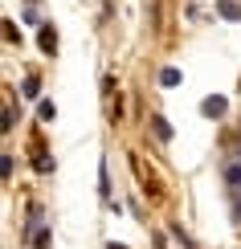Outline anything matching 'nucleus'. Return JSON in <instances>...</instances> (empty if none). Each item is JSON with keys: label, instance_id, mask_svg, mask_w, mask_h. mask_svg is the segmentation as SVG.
Listing matches in <instances>:
<instances>
[{"label": "nucleus", "instance_id": "nucleus-6", "mask_svg": "<svg viewBox=\"0 0 241 249\" xmlns=\"http://www.w3.org/2000/svg\"><path fill=\"white\" fill-rule=\"evenodd\" d=\"M221 13H225V17H229V20H237V17H241V8H237V4H233V0H225V4H221Z\"/></svg>", "mask_w": 241, "mask_h": 249}, {"label": "nucleus", "instance_id": "nucleus-1", "mask_svg": "<svg viewBox=\"0 0 241 249\" xmlns=\"http://www.w3.org/2000/svg\"><path fill=\"white\" fill-rule=\"evenodd\" d=\"M201 110H204L208 119H217V115H225V98H204V102H201Z\"/></svg>", "mask_w": 241, "mask_h": 249}, {"label": "nucleus", "instance_id": "nucleus-5", "mask_svg": "<svg viewBox=\"0 0 241 249\" xmlns=\"http://www.w3.org/2000/svg\"><path fill=\"white\" fill-rule=\"evenodd\" d=\"M54 45H57V37L49 33V29H41V49H49V53H54Z\"/></svg>", "mask_w": 241, "mask_h": 249}, {"label": "nucleus", "instance_id": "nucleus-2", "mask_svg": "<svg viewBox=\"0 0 241 249\" xmlns=\"http://www.w3.org/2000/svg\"><path fill=\"white\" fill-rule=\"evenodd\" d=\"M151 127H155V135H160V139H164V143H167V139H172V127H167V123H164L160 115H155V119H151Z\"/></svg>", "mask_w": 241, "mask_h": 249}, {"label": "nucleus", "instance_id": "nucleus-3", "mask_svg": "<svg viewBox=\"0 0 241 249\" xmlns=\"http://www.w3.org/2000/svg\"><path fill=\"white\" fill-rule=\"evenodd\" d=\"M41 119H45V123H54V115H57V107H54V102H49V98H41Z\"/></svg>", "mask_w": 241, "mask_h": 249}, {"label": "nucleus", "instance_id": "nucleus-4", "mask_svg": "<svg viewBox=\"0 0 241 249\" xmlns=\"http://www.w3.org/2000/svg\"><path fill=\"white\" fill-rule=\"evenodd\" d=\"M160 82H164V86H180V70H164Z\"/></svg>", "mask_w": 241, "mask_h": 249}, {"label": "nucleus", "instance_id": "nucleus-7", "mask_svg": "<svg viewBox=\"0 0 241 249\" xmlns=\"http://www.w3.org/2000/svg\"><path fill=\"white\" fill-rule=\"evenodd\" d=\"M225 180H229V184H241V163H229V172H225Z\"/></svg>", "mask_w": 241, "mask_h": 249}]
</instances>
